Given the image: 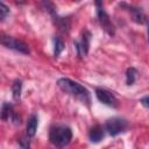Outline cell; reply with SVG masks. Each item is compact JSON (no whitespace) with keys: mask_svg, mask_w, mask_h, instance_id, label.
<instances>
[{"mask_svg":"<svg viewBox=\"0 0 149 149\" xmlns=\"http://www.w3.org/2000/svg\"><path fill=\"white\" fill-rule=\"evenodd\" d=\"M57 86L64 93H66L71 97H74L76 99L80 100L83 104H86L87 106H90V102H91L90 92L87 91V88H85L79 83L71 80L69 78H59L57 80Z\"/></svg>","mask_w":149,"mask_h":149,"instance_id":"cell-1","label":"cell"},{"mask_svg":"<svg viewBox=\"0 0 149 149\" xmlns=\"http://www.w3.org/2000/svg\"><path fill=\"white\" fill-rule=\"evenodd\" d=\"M72 140V130L70 127L64 125H56L50 128L49 132V141L56 148H64Z\"/></svg>","mask_w":149,"mask_h":149,"instance_id":"cell-2","label":"cell"},{"mask_svg":"<svg viewBox=\"0 0 149 149\" xmlns=\"http://www.w3.org/2000/svg\"><path fill=\"white\" fill-rule=\"evenodd\" d=\"M95 7H97V17H98V21H99L101 28L109 36H114V34H115V27L112 23V21L109 19V15L104 9L102 2L101 1H95Z\"/></svg>","mask_w":149,"mask_h":149,"instance_id":"cell-3","label":"cell"},{"mask_svg":"<svg viewBox=\"0 0 149 149\" xmlns=\"http://www.w3.org/2000/svg\"><path fill=\"white\" fill-rule=\"evenodd\" d=\"M127 127H128L127 120H125L122 118H118V116L111 118V119L106 120V122H105V128L108 132V134L112 136H116L120 133L125 132L127 129Z\"/></svg>","mask_w":149,"mask_h":149,"instance_id":"cell-4","label":"cell"},{"mask_svg":"<svg viewBox=\"0 0 149 149\" xmlns=\"http://www.w3.org/2000/svg\"><path fill=\"white\" fill-rule=\"evenodd\" d=\"M1 44L8 49H12V50H15V51H19L21 54H24V55H29L30 54V49L28 47L27 43L20 41V40H16L12 36H6V35H2L1 36Z\"/></svg>","mask_w":149,"mask_h":149,"instance_id":"cell-5","label":"cell"},{"mask_svg":"<svg viewBox=\"0 0 149 149\" xmlns=\"http://www.w3.org/2000/svg\"><path fill=\"white\" fill-rule=\"evenodd\" d=\"M90 41H91V33L87 29H85L81 34L80 41H74L73 42V45L77 50V56L78 57H84L88 54Z\"/></svg>","mask_w":149,"mask_h":149,"instance_id":"cell-6","label":"cell"},{"mask_svg":"<svg viewBox=\"0 0 149 149\" xmlns=\"http://www.w3.org/2000/svg\"><path fill=\"white\" fill-rule=\"evenodd\" d=\"M95 95H97V98L100 102H102V104H105L109 107L116 108L119 106V101H118L116 97L112 92H109L105 88H100V87L95 88Z\"/></svg>","mask_w":149,"mask_h":149,"instance_id":"cell-7","label":"cell"},{"mask_svg":"<svg viewBox=\"0 0 149 149\" xmlns=\"http://www.w3.org/2000/svg\"><path fill=\"white\" fill-rule=\"evenodd\" d=\"M119 6H120L121 8H123V9H126V10L129 12V14L132 15V20H133L134 22L140 23V24L144 23V21H146V15H144L142 8L136 7V6H134V5H128V3H126V2H121Z\"/></svg>","mask_w":149,"mask_h":149,"instance_id":"cell-8","label":"cell"},{"mask_svg":"<svg viewBox=\"0 0 149 149\" xmlns=\"http://www.w3.org/2000/svg\"><path fill=\"white\" fill-rule=\"evenodd\" d=\"M104 136H105V132L100 125H95V126L91 127V129L88 132V139L91 142L98 143L104 139Z\"/></svg>","mask_w":149,"mask_h":149,"instance_id":"cell-9","label":"cell"},{"mask_svg":"<svg viewBox=\"0 0 149 149\" xmlns=\"http://www.w3.org/2000/svg\"><path fill=\"white\" fill-rule=\"evenodd\" d=\"M37 125H38V118H37V115H36V114H31L30 118L28 119L27 128H26L27 135H28L29 137L35 136V134H36V129H37Z\"/></svg>","mask_w":149,"mask_h":149,"instance_id":"cell-10","label":"cell"},{"mask_svg":"<svg viewBox=\"0 0 149 149\" xmlns=\"http://www.w3.org/2000/svg\"><path fill=\"white\" fill-rule=\"evenodd\" d=\"M52 17H54V21H55V23H56V26L58 27L59 30L69 31V29H70V20L68 17H61L57 14L54 15Z\"/></svg>","mask_w":149,"mask_h":149,"instance_id":"cell-11","label":"cell"},{"mask_svg":"<svg viewBox=\"0 0 149 149\" xmlns=\"http://www.w3.org/2000/svg\"><path fill=\"white\" fill-rule=\"evenodd\" d=\"M14 115V111H13V106L9 102H3L2 107H1V119L3 121H7L9 119H12V116Z\"/></svg>","mask_w":149,"mask_h":149,"instance_id":"cell-12","label":"cell"},{"mask_svg":"<svg viewBox=\"0 0 149 149\" xmlns=\"http://www.w3.org/2000/svg\"><path fill=\"white\" fill-rule=\"evenodd\" d=\"M21 91H22V81L20 79H15L12 84V93L14 100L19 101L21 98Z\"/></svg>","mask_w":149,"mask_h":149,"instance_id":"cell-13","label":"cell"},{"mask_svg":"<svg viewBox=\"0 0 149 149\" xmlns=\"http://www.w3.org/2000/svg\"><path fill=\"white\" fill-rule=\"evenodd\" d=\"M64 48H65L64 41L59 36H56L54 38V56L57 58L62 54V51L64 50Z\"/></svg>","mask_w":149,"mask_h":149,"instance_id":"cell-14","label":"cell"},{"mask_svg":"<svg viewBox=\"0 0 149 149\" xmlns=\"http://www.w3.org/2000/svg\"><path fill=\"white\" fill-rule=\"evenodd\" d=\"M137 76V70L135 68H128L126 71V83L127 85H133L136 80Z\"/></svg>","mask_w":149,"mask_h":149,"instance_id":"cell-15","label":"cell"},{"mask_svg":"<svg viewBox=\"0 0 149 149\" xmlns=\"http://www.w3.org/2000/svg\"><path fill=\"white\" fill-rule=\"evenodd\" d=\"M19 144L22 149H29L30 148V137L28 135L20 137L19 139Z\"/></svg>","mask_w":149,"mask_h":149,"instance_id":"cell-16","label":"cell"},{"mask_svg":"<svg viewBox=\"0 0 149 149\" xmlns=\"http://www.w3.org/2000/svg\"><path fill=\"white\" fill-rule=\"evenodd\" d=\"M8 14H9V8L3 2H0V20L3 21Z\"/></svg>","mask_w":149,"mask_h":149,"instance_id":"cell-17","label":"cell"},{"mask_svg":"<svg viewBox=\"0 0 149 149\" xmlns=\"http://www.w3.org/2000/svg\"><path fill=\"white\" fill-rule=\"evenodd\" d=\"M140 102H141L146 108H148V109H149V95L141 98V99H140Z\"/></svg>","mask_w":149,"mask_h":149,"instance_id":"cell-18","label":"cell"},{"mask_svg":"<svg viewBox=\"0 0 149 149\" xmlns=\"http://www.w3.org/2000/svg\"><path fill=\"white\" fill-rule=\"evenodd\" d=\"M10 120L13 121V123H14V125H20V123H21V118H20L16 113H14V115L12 116V119H10Z\"/></svg>","mask_w":149,"mask_h":149,"instance_id":"cell-19","label":"cell"},{"mask_svg":"<svg viewBox=\"0 0 149 149\" xmlns=\"http://www.w3.org/2000/svg\"><path fill=\"white\" fill-rule=\"evenodd\" d=\"M147 34H148V41H149V22H148V28H147Z\"/></svg>","mask_w":149,"mask_h":149,"instance_id":"cell-20","label":"cell"}]
</instances>
